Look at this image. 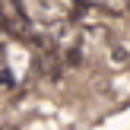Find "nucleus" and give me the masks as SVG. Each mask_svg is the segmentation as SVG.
Instances as JSON below:
<instances>
[{
	"label": "nucleus",
	"instance_id": "nucleus-1",
	"mask_svg": "<svg viewBox=\"0 0 130 130\" xmlns=\"http://www.w3.org/2000/svg\"><path fill=\"white\" fill-rule=\"evenodd\" d=\"M111 63H114V67H127V51L124 48H114L111 51Z\"/></svg>",
	"mask_w": 130,
	"mask_h": 130
}]
</instances>
